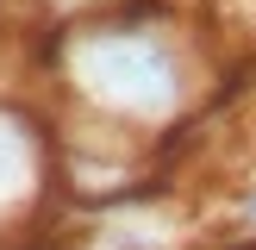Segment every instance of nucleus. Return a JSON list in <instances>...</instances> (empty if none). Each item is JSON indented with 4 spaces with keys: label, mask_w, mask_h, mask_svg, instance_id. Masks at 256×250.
<instances>
[{
    "label": "nucleus",
    "mask_w": 256,
    "mask_h": 250,
    "mask_svg": "<svg viewBox=\"0 0 256 250\" xmlns=\"http://www.w3.org/2000/svg\"><path fill=\"white\" fill-rule=\"evenodd\" d=\"M250 219H256V200H250Z\"/></svg>",
    "instance_id": "1"
}]
</instances>
